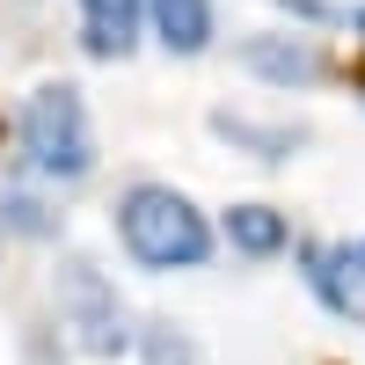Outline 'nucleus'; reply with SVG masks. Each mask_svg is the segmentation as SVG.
Masks as SVG:
<instances>
[{"instance_id": "nucleus-1", "label": "nucleus", "mask_w": 365, "mask_h": 365, "mask_svg": "<svg viewBox=\"0 0 365 365\" xmlns=\"http://www.w3.org/2000/svg\"><path fill=\"white\" fill-rule=\"evenodd\" d=\"M117 241H125V256L139 270H197L212 256L205 212L182 190H168V182H132L117 197Z\"/></svg>"}, {"instance_id": "nucleus-2", "label": "nucleus", "mask_w": 365, "mask_h": 365, "mask_svg": "<svg viewBox=\"0 0 365 365\" xmlns=\"http://www.w3.org/2000/svg\"><path fill=\"white\" fill-rule=\"evenodd\" d=\"M22 154L29 168H37L44 182H81L88 168H96V132H88V103H81V88L66 81H44L37 96L22 103Z\"/></svg>"}, {"instance_id": "nucleus-3", "label": "nucleus", "mask_w": 365, "mask_h": 365, "mask_svg": "<svg viewBox=\"0 0 365 365\" xmlns=\"http://www.w3.org/2000/svg\"><path fill=\"white\" fill-rule=\"evenodd\" d=\"M58 314H66L73 329V344L88 358H117V351H132V329H125V307H117V292L96 263H81L66 256L58 263Z\"/></svg>"}, {"instance_id": "nucleus-4", "label": "nucleus", "mask_w": 365, "mask_h": 365, "mask_svg": "<svg viewBox=\"0 0 365 365\" xmlns=\"http://www.w3.org/2000/svg\"><path fill=\"white\" fill-rule=\"evenodd\" d=\"M307 285L336 322H365V241H322L307 249Z\"/></svg>"}, {"instance_id": "nucleus-5", "label": "nucleus", "mask_w": 365, "mask_h": 365, "mask_svg": "<svg viewBox=\"0 0 365 365\" xmlns=\"http://www.w3.org/2000/svg\"><path fill=\"white\" fill-rule=\"evenodd\" d=\"M241 66L278 81V88H307V81H322V51L299 44V37H249L241 44Z\"/></svg>"}, {"instance_id": "nucleus-6", "label": "nucleus", "mask_w": 365, "mask_h": 365, "mask_svg": "<svg viewBox=\"0 0 365 365\" xmlns=\"http://www.w3.org/2000/svg\"><path fill=\"white\" fill-rule=\"evenodd\" d=\"M81 22H88V51L96 58H125L139 44L146 0H81Z\"/></svg>"}, {"instance_id": "nucleus-7", "label": "nucleus", "mask_w": 365, "mask_h": 365, "mask_svg": "<svg viewBox=\"0 0 365 365\" xmlns=\"http://www.w3.org/2000/svg\"><path fill=\"white\" fill-rule=\"evenodd\" d=\"M146 22L175 58H197L212 44V0H146Z\"/></svg>"}, {"instance_id": "nucleus-8", "label": "nucleus", "mask_w": 365, "mask_h": 365, "mask_svg": "<svg viewBox=\"0 0 365 365\" xmlns=\"http://www.w3.org/2000/svg\"><path fill=\"white\" fill-rule=\"evenodd\" d=\"M227 241H234L241 256H278L285 241H292V227H285L278 205H234L227 212Z\"/></svg>"}, {"instance_id": "nucleus-9", "label": "nucleus", "mask_w": 365, "mask_h": 365, "mask_svg": "<svg viewBox=\"0 0 365 365\" xmlns=\"http://www.w3.org/2000/svg\"><path fill=\"white\" fill-rule=\"evenodd\" d=\"M212 132H220V139H234V146H256L263 161H285L292 146H299V132H270V125H249V117H234V110H220V117H212Z\"/></svg>"}, {"instance_id": "nucleus-10", "label": "nucleus", "mask_w": 365, "mask_h": 365, "mask_svg": "<svg viewBox=\"0 0 365 365\" xmlns=\"http://www.w3.org/2000/svg\"><path fill=\"white\" fill-rule=\"evenodd\" d=\"M146 358H154V365H190V344L168 336V329L154 322V336H146Z\"/></svg>"}, {"instance_id": "nucleus-11", "label": "nucleus", "mask_w": 365, "mask_h": 365, "mask_svg": "<svg viewBox=\"0 0 365 365\" xmlns=\"http://www.w3.org/2000/svg\"><path fill=\"white\" fill-rule=\"evenodd\" d=\"M0 205H8V220H15L22 234H44V227H51L44 212H37V197H15V190H8V197H0Z\"/></svg>"}, {"instance_id": "nucleus-12", "label": "nucleus", "mask_w": 365, "mask_h": 365, "mask_svg": "<svg viewBox=\"0 0 365 365\" xmlns=\"http://www.w3.org/2000/svg\"><path fill=\"white\" fill-rule=\"evenodd\" d=\"M351 22H358V29H365V8H351Z\"/></svg>"}]
</instances>
